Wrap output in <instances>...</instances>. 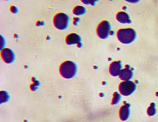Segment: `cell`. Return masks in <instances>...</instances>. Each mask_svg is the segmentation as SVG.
I'll list each match as a JSON object with an SVG mask.
<instances>
[{"label": "cell", "mask_w": 158, "mask_h": 122, "mask_svg": "<svg viewBox=\"0 0 158 122\" xmlns=\"http://www.w3.org/2000/svg\"><path fill=\"white\" fill-rule=\"evenodd\" d=\"M121 96L118 93L115 92L113 94V97L112 100V105H115L119 102V101H120Z\"/></svg>", "instance_id": "9a60e30c"}, {"label": "cell", "mask_w": 158, "mask_h": 122, "mask_svg": "<svg viewBox=\"0 0 158 122\" xmlns=\"http://www.w3.org/2000/svg\"><path fill=\"white\" fill-rule=\"evenodd\" d=\"M2 59L7 64L13 63L15 59V54L11 49H4L1 52Z\"/></svg>", "instance_id": "8992f818"}, {"label": "cell", "mask_w": 158, "mask_h": 122, "mask_svg": "<svg viewBox=\"0 0 158 122\" xmlns=\"http://www.w3.org/2000/svg\"><path fill=\"white\" fill-rule=\"evenodd\" d=\"M9 95L6 92H1V103L7 102L9 99Z\"/></svg>", "instance_id": "5bb4252c"}, {"label": "cell", "mask_w": 158, "mask_h": 122, "mask_svg": "<svg viewBox=\"0 0 158 122\" xmlns=\"http://www.w3.org/2000/svg\"><path fill=\"white\" fill-rule=\"evenodd\" d=\"M122 65L120 61L113 62L110 64L109 67L110 73L113 76H117L119 75Z\"/></svg>", "instance_id": "52a82bcc"}, {"label": "cell", "mask_w": 158, "mask_h": 122, "mask_svg": "<svg viewBox=\"0 0 158 122\" xmlns=\"http://www.w3.org/2000/svg\"><path fill=\"white\" fill-rule=\"evenodd\" d=\"M116 18L119 22H120L121 23L130 24L131 23L129 15L123 12H118L116 15Z\"/></svg>", "instance_id": "8fae6325"}, {"label": "cell", "mask_w": 158, "mask_h": 122, "mask_svg": "<svg viewBox=\"0 0 158 122\" xmlns=\"http://www.w3.org/2000/svg\"><path fill=\"white\" fill-rule=\"evenodd\" d=\"M118 90L122 95L129 96L136 90V84L132 81H124L119 84Z\"/></svg>", "instance_id": "277c9868"}, {"label": "cell", "mask_w": 158, "mask_h": 122, "mask_svg": "<svg viewBox=\"0 0 158 122\" xmlns=\"http://www.w3.org/2000/svg\"><path fill=\"white\" fill-rule=\"evenodd\" d=\"M77 72V67L71 61H65L60 67V73L64 78L70 79L76 75Z\"/></svg>", "instance_id": "6da1fadb"}, {"label": "cell", "mask_w": 158, "mask_h": 122, "mask_svg": "<svg viewBox=\"0 0 158 122\" xmlns=\"http://www.w3.org/2000/svg\"><path fill=\"white\" fill-rule=\"evenodd\" d=\"M118 41L123 44H129L136 38V32L132 29H120L117 32Z\"/></svg>", "instance_id": "7a4b0ae2"}, {"label": "cell", "mask_w": 158, "mask_h": 122, "mask_svg": "<svg viewBox=\"0 0 158 122\" xmlns=\"http://www.w3.org/2000/svg\"><path fill=\"white\" fill-rule=\"evenodd\" d=\"M130 108V105L129 104H126L120 108V111H119V116L121 120L122 121H125L127 120L128 118L129 117Z\"/></svg>", "instance_id": "ba28073f"}, {"label": "cell", "mask_w": 158, "mask_h": 122, "mask_svg": "<svg viewBox=\"0 0 158 122\" xmlns=\"http://www.w3.org/2000/svg\"><path fill=\"white\" fill-rule=\"evenodd\" d=\"M53 23L56 28L60 30H63L68 26L69 18L64 13H59L54 16Z\"/></svg>", "instance_id": "3957f363"}, {"label": "cell", "mask_w": 158, "mask_h": 122, "mask_svg": "<svg viewBox=\"0 0 158 122\" xmlns=\"http://www.w3.org/2000/svg\"><path fill=\"white\" fill-rule=\"evenodd\" d=\"M86 12V10L85 7L81 6H77L74 8L73 10V13L74 14L76 15H81L85 14Z\"/></svg>", "instance_id": "7c38bea8"}, {"label": "cell", "mask_w": 158, "mask_h": 122, "mask_svg": "<svg viewBox=\"0 0 158 122\" xmlns=\"http://www.w3.org/2000/svg\"><path fill=\"white\" fill-rule=\"evenodd\" d=\"M111 30V25L109 22L106 21H103L99 24L97 27L98 35L102 39H106L109 35Z\"/></svg>", "instance_id": "5b68a950"}, {"label": "cell", "mask_w": 158, "mask_h": 122, "mask_svg": "<svg viewBox=\"0 0 158 122\" xmlns=\"http://www.w3.org/2000/svg\"><path fill=\"white\" fill-rule=\"evenodd\" d=\"M156 106H155V103H152L150 104V106H149V108H148L147 113L149 116H153L156 114Z\"/></svg>", "instance_id": "4fadbf2b"}, {"label": "cell", "mask_w": 158, "mask_h": 122, "mask_svg": "<svg viewBox=\"0 0 158 122\" xmlns=\"http://www.w3.org/2000/svg\"><path fill=\"white\" fill-rule=\"evenodd\" d=\"M118 75L120 79L123 81H129L132 79L133 73L129 67H126L120 71Z\"/></svg>", "instance_id": "30bf717a"}, {"label": "cell", "mask_w": 158, "mask_h": 122, "mask_svg": "<svg viewBox=\"0 0 158 122\" xmlns=\"http://www.w3.org/2000/svg\"><path fill=\"white\" fill-rule=\"evenodd\" d=\"M81 39L79 35L76 33L69 34L66 38V43L68 45H73L81 42Z\"/></svg>", "instance_id": "9c48e42d"}]
</instances>
